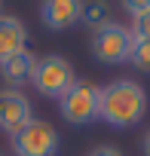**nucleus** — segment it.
<instances>
[{"label": "nucleus", "instance_id": "f257e3e1", "mask_svg": "<svg viewBox=\"0 0 150 156\" xmlns=\"http://www.w3.org/2000/svg\"><path fill=\"white\" fill-rule=\"evenodd\" d=\"M147 113V92L135 80H113L101 89L98 101V119H104L113 129H132Z\"/></svg>", "mask_w": 150, "mask_h": 156}, {"label": "nucleus", "instance_id": "f03ea898", "mask_svg": "<svg viewBox=\"0 0 150 156\" xmlns=\"http://www.w3.org/2000/svg\"><path fill=\"white\" fill-rule=\"evenodd\" d=\"M98 101H101V89L92 86L89 80H77L58 98V113L70 126H92L98 119Z\"/></svg>", "mask_w": 150, "mask_h": 156}, {"label": "nucleus", "instance_id": "7ed1b4c3", "mask_svg": "<svg viewBox=\"0 0 150 156\" xmlns=\"http://www.w3.org/2000/svg\"><path fill=\"white\" fill-rule=\"evenodd\" d=\"M31 83H34V89L40 95L58 101L73 83H77V73H73V64L64 55H43V58H37Z\"/></svg>", "mask_w": 150, "mask_h": 156}, {"label": "nucleus", "instance_id": "20e7f679", "mask_svg": "<svg viewBox=\"0 0 150 156\" xmlns=\"http://www.w3.org/2000/svg\"><path fill=\"white\" fill-rule=\"evenodd\" d=\"M9 147L16 156H55L58 153V132L55 126H49L46 119H31L28 126H22L16 135H9Z\"/></svg>", "mask_w": 150, "mask_h": 156}, {"label": "nucleus", "instance_id": "39448f33", "mask_svg": "<svg viewBox=\"0 0 150 156\" xmlns=\"http://www.w3.org/2000/svg\"><path fill=\"white\" fill-rule=\"evenodd\" d=\"M132 52V31L120 22H107L92 34V55L101 64H123Z\"/></svg>", "mask_w": 150, "mask_h": 156}, {"label": "nucleus", "instance_id": "423d86ee", "mask_svg": "<svg viewBox=\"0 0 150 156\" xmlns=\"http://www.w3.org/2000/svg\"><path fill=\"white\" fill-rule=\"evenodd\" d=\"M31 119H34V107L19 89H3L0 92V132L16 135Z\"/></svg>", "mask_w": 150, "mask_h": 156}, {"label": "nucleus", "instance_id": "0eeeda50", "mask_svg": "<svg viewBox=\"0 0 150 156\" xmlns=\"http://www.w3.org/2000/svg\"><path fill=\"white\" fill-rule=\"evenodd\" d=\"M40 19L49 31H70L83 22V0H43Z\"/></svg>", "mask_w": 150, "mask_h": 156}, {"label": "nucleus", "instance_id": "6e6552de", "mask_svg": "<svg viewBox=\"0 0 150 156\" xmlns=\"http://www.w3.org/2000/svg\"><path fill=\"white\" fill-rule=\"evenodd\" d=\"M34 67H37V55L25 46V49H19V52H12V55H6L0 61V76H3L12 89H19V86L31 83Z\"/></svg>", "mask_w": 150, "mask_h": 156}, {"label": "nucleus", "instance_id": "1a4fd4ad", "mask_svg": "<svg viewBox=\"0 0 150 156\" xmlns=\"http://www.w3.org/2000/svg\"><path fill=\"white\" fill-rule=\"evenodd\" d=\"M25 43H28V28L22 25V19L0 16V61L19 49H25Z\"/></svg>", "mask_w": 150, "mask_h": 156}, {"label": "nucleus", "instance_id": "9d476101", "mask_svg": "<svg viewBox=\"0 0 150 156\" xmlns=\"http://www.w3.org/2000/svg\"><path fill=\"white\" fill-rule=\"evenodd\" d=\"M83 22H86L92 31H98L101 25H107V22H110V9H107V3H104V0L83 3Z\"/></svg>", "mask_w": 150, "mask_h": 156}, {"label": "nucleus", "instance_id": "9b49d317", "mask_svg": "<svg viewBox=\"0 0 150 156\" xmlns=\"http://www.w3.org/2000/svg\"><path fill=\"white\" fill-rule=\"evenodd\" d=\"M129 61H132L138 70H150V40H135V37H132Z\"/></svg>", "mask_w": 150, "mask_h": 156}, {"label": "nucleus", "instance_id": "f8f14e48", "mask_svg": "<svg viewBox=\"0 0 150 156\" xmlns=\"http://www.w3.org/2000/svg\"><path fill=\"white\" fill-rule=\"evenodd\" d=\"M132 37L135 40H150V9L141 12V16H132Z\"/></svg>", "mask_w": 150, "mask_h": 156}, {"label": "nucleus", "instance_id": "ddd939ff", "mask_svg": "<svg viewBox=\"0 0 150 156\" xmlns=\"http://www.w3.org/2000/svg\"><path fill=\"white\" fill-rule=\"evenodd\" d=\"M123 6L129 9V16H141L150 9V0H123Z\"/></svg>", "mask_w": 150, "mask_h": 156}, {"label": "nucleus", "instance_id": "4468645a", "mask_svg": "<svg viewBox=\"0 0 150 156\" xmlns=\"http://www.w3.org/2000/svg\"><path fill=\"white\" fill-rule=\"evenodd\" d=\"M89 156H123L116 147H110V144H101V147H95V150H89Z\"/></svg>", "mask_w": 150, "mask_h": 156}, {"label": "nucleus", "instance_id": "2eb2a0df", "mask_svg": "<svg viewBox=\"0 0 150 156\" xmlns=\"http://www.w3.org/2000/svg\"><path fill=\"white\" fill-rule=\"evenodd\" d=\"M141 150H144V156H150V129L144 132V141H141Z\"/></svg>", "mask_w": 150, "mask_h": 156}, {"label": "nucleus", "instance_id": "dca6fc26", "mask_svg": "<svg viewBox=\"0 0 150 156\" xmlns=\"http://www.w3.org/2000/svg\"><path fill=\"white\" fill-rule=\"evenodd\" d=\"M0 6H3V0H0Z\"/></svg>", "mask_w": 150, "mask_h": 156}]
</instances>
